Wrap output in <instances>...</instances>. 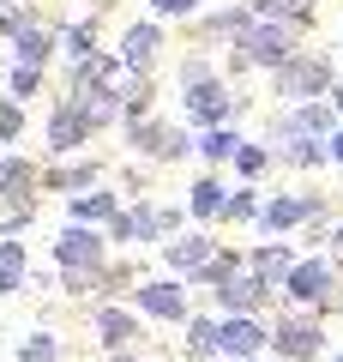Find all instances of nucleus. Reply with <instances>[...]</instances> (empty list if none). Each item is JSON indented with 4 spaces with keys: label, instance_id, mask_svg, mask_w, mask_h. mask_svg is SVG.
Instances as JSON below:
<instances>
[{
    "label": "nucleus",
    "instance_id": "1",
    "mask_svg": "<svg viewBox=\"0 0 343 362\" xmlns=\"http://www.w3.org/2000/svg\"><path fill=\"white\" fill-rule=\"evenodd\" d=\"M193 230L187 218V199H163V194H145V199H127V211L109 223V242L121 254H157L169 235Z\"/></svg>",
    "mask_w": 343,
    "mask_h": 362
},
{
    "label": "nucleus",
    "instance_id": "2",
    "mask_svg": "<svg viewBox=\"0 0 343 362\" xmlns=\"http://www.w3.org/2000/svg\"><path fill=\"white\" fill-rule=\"evenodd\" d=\"M175 115L187 121L193 133L205 127H229V121H247L253 115V97H247L235 78H199V85H175Z\"/></svg>",
    "mask_w": 343,
    "mask_h": 362
},
{
    "label": "nucleus",
    "instance_id": "3",
    "mask_svg": "<svg viewBox=\"0 0 343 362\" xmlns=\"http://www.w3.org/2000/svg\"><path fill=\"white\" fill-rule=\"evenodd\" d=\"M343 78V61H337V49H313L307 42L295 61H283L277 73H265V85H271V103H313V97H331V85Z\"/></svg>",
    "mask_w": 343,
    "mask_h": 362
},
{
    "label": "nucleus",
    "instance_id": "4",
    "mask_svg": "<svg viewBox=\"0 0 343 362\" xmlns=\"http://www.w3.org/2000/svg\"><path fill=\"white\" fill-rule=\"evenodd\" d=\"M133 308L145 314L151 326H163V332H181V326L199 314V284H187V278H175V272H145L139 290H133Z\"/></svg>",
    "mask_w": 343,
    "mask_h": 362
},
{
    "label": "nucleus",
    "instance_id": "5",
    "mask_svg": "<svg viewBox=\"0 0 343 362\" xmlns=\"http://www.w3.org/2000/svg\"><path fill=\"white\" fill-rule=\"evenodd\" d=\"M271 356L277 362H331V326L313 308H289L283 302L271 314Z\"/></svg>",
    "mask_w": 343,
    "mask_h": 362
},
{
    "label": "nucleus",
    "instance_id": "6",
    "mask_svg": "<svg viewBox=\"0 0 343 362\" xmlns=\"http://www.w3.org/2000/svg\"><path fill=\"white\" fill-rule=\"evenodd\" d=\"M337 296H343V278H337V254H325V247H307L301 259H295V272L283 278V302L289 308H313V314H337Z\"/></svg>",
    "mask_w": 343,
    "mask_h": 362
},
{
    "label": "nucleus",
    "instance_id": "7",
    "mask_svg": "<svg viewBox=\"0 0 343 362\" xmlns=\"http://www.w3.org/2000/svg\"><path fill=\"white\" fill-rule=\"evenodd\" d=\"M85 332L102 356H121V350H151V320H145L133 302H90L85 308Z\"/></svg>",
    "mask_w": 343,
    "mask_h": 362
},
{
    "label": "nucleus",
    "instance_id": "8",
    "mask_svg": "<svg viewBox=\"0 0 343 362\" xmlns=\"http://www.w3.org/2000/svg\"><path fill=\"white\" fill-rule=\"evenodd\" d=\"M102 133L85 121V109L66 97V90H54L49 103H42V157H78V151H90Z\"/></svg>",
    "mask_w": 343,
    "mask_h": 362
},
{
    "label": "nucleus",
    "instance_id": "9",
    "mask_svg": "<svg viewBox=\"0 0 343 362\" xmlns=\"http://www.w3.org/2000/svg\"><path fill=\"white\" fill-rule=\"evenodd\" d=\"M223 230H205V223H193V230H181V235H169L163 247H157V266L163 272H175V278H187V284H199L205 272H211V259L223 254Z\"/></svg>",
    "mask_w": 343,
    "mask_h": 362
},
{
    "label": "nucleus",
    "instance_id": "10",
    "mask_svg": "<svg viewBox=\"0 0 343 362\" xmlns=\"http://www.w3.org/2000/svg\"><path fill=\"white\" fill-rule=\"evenodd\" d=\"M114 181V163L97 151H78V157H42V199H73Z\"/></svg>",
    "mask_w": 343,
    "mask_h": 362
},
{
    "label": "nucleus",
    "instance_id": "11",
    "mask_svg": "<svg viewBox=\"0 0 343 362\" xmlns=\"http://www.w3.org/2000/svg\"><path fill=\"white\" fill-rule=\"evenodd\" d=\"M337 109H331V97H313V103H271L265 109V139H331L337 133Z\"/></svg>",
    "mask_w": 343,
    "mask_h": 362
},
{
    "label": "nucleus",
    "instance_id": "12",
    "mask_svg": "<svg viewBox=\"0 0 343 362\" xmlns=\"http://www.w3.org/2000/svg\"><path fill=\"white\" fill-rule=\"evenodd\" d=\"M121 247L109 242V230H90V223H61L49 235V266L54 272H85V266H109Z\"/></svg>",
    "mask_w": 343,
    "mask_h": 362
},
{
    "label": "nucleus",
    "instance_id": "13",
    "mask_svg": "<svg viewBox=\"0 0 343 362\" xmlns=\"http://www.w3.org/2000/svg\"><path fill=\"white\" fill-rule=\"evenodd\" d=\"M109 49L121 54L127 73H157V66H163V49H169V25L151 18V13H139V18H127V25L114 30Z\"/></svg>",
    "mask_w": 343,
    "mask_h": 362
},
{
    "label": "nucleus",
    "instance_id": "14",
    "mask_svg": "<svg viewBox=\"0 0 343 362\" xmlns=\"http://www.w3.org/2000/svg\"><path fill=\"white\" fill-rule=\"evenodd\" d=\"M235 49H241L247 61L259 66V78H265V73H277L283 61H295V54L307 49V37H301L295 25H277V18H253V30L235 37Z\"/></svg>",
    "mask_w": 343,
    "mask_h": 362
},
{
    "label": "nucleus",
    "instance_id": "15",
    "mask_svg": "<svg viewBox=\"0 0 343 362\" xmlns=\"http://www.w3.org/2000/svg\"><path fill=\"white\" fill-rule=\"evenodd\" d=\"M205 308H217V314H277L283 308V290L277 284H265L259 272H235L229 284H217V290H205Z\"/></svg>",
    "mask_w": 343,
    "mask_h": 362
},
{
    "label": "nucleus",
    "instance_id": "16",
    "mask_svg": "<svg viewBox=\"0 0 343 362\" xmlns=\"http://www.w3.org/2000/svg\"><path fill=\"white\" fill-rule=\"evenodd\" d=\"M253 18L259 13L247 6V0H217V6H205V13L187 25V42H193V49H229L235 37L253 30Z\"/></svg>",
    "mask_w": 343,
    "mask_h": 362
},
{
    "label": "nucleus",
    "instance_id": "17",
    "mask_svg": "<svg viewBox=\"0 0 343 362\" xmlns=\"http://www.w3.org/2000/svg\"><path fill=\"white\" fill-rule=\"evenodd\" d=\"M229 194H235V175H229V169H193L187 187H181V199H187V218L205 223V230H223Z\"/></svg>",
    "mask_w": 343,
    "mask_h": 362
},
{
    "label": "nucleus",
    "instance_id": "18",
    "mask_svg": "<svg viewBox=\"0 0 343 362\" xmlns=\"http://www.w3.org/2000/svg\"><path fill=\"white\" fill-rule=\"evenodd\" d=\"M175 127H181V115H163V109H157V115H145V121H121V145H127V157H145V163L163 169Z\"/></svg>",
    "mask_w": 343,
    "mask_h": 362
},
{
    "label": "nucleus",
    "instance_id": "19",
    "mask_svg": "<svg viewBox=\"0 0 343 362\" xmlns=\"http://www.w3.org/2000/svg\"><path fill=\"white\" fill-rule=\"evenodd\" d=\"M301 235H259V242H247V272H259L265 284L283 290V278L295 272V259H301Z\"/></svg>",
    "mask_w": 343,
    "mask_h": 362
},
{
    "label": "nucleus",
    "instance_id": "20",
    "mask_svg": "<svg viewBox=\"0 0 343 362\" xmlns=\"http://www.w3.org/2000/svg\"><path fill=\"white\" fill-rule=\"evenodd\" d=\"M271 356V320L265 314H223V362Z\"/></svg>",
    "mask_w": 343,
    "mask_h": 362
},
{
    "label": "nucleus",
    "instance_id": "21",
    "mask_svg": "<svg viewBox=\"0 0 343 362\" xmlns=\"http://www.w3.org/2000/svg\"><path fill=\"white\" fill-rule=\"evenodd\" d=\"M121 78H127V66L114 49H97L85 61H61V90H102V85L121 90Z\"/></svg>",
    "mask_w": 343,
    "mask_h": 362
},
{
    "label": "nucleus",
    "instance_id": "22",
    "mask_svg": "<svg viewBox=\"0 0 343 362\" xmlns=\"http://www.w3.org/2000/svg\"><path fill=\"white\" fill-rule=\"evenodd\" d=\"M66 206V223H90V230H109L121 211H127V194L114 187V181H102V187H90V194H73L61 199Z\"/></svg>",
    "mask_w": 343,
    "mask_h": 362
},
{
    "label": "nucleus",
    "instance_id": "23",
    "mask_svg": "<svg viewBox=\"0 0 343 362\" xmlns=\"http://www.w3.org/2000/svg\"><path fill=\"white\" fill-rule=\"evenodd\" d=\"M37 290V254L25 235H0V296H30Z\"/></svg>",
    "mask_w": 343,
    "mask_h": 362
},
{
    "label": "nucleus",
    "instance_id": "24",
    "mask_svg": "<svg viewBox=\"0 0 343 362\" xmlns=\"http://www.w3.org/2000/svg\"><path fill=\"white\" fill-rule=\"evenodd\" d=\"M181 362H223V314L199 308L181 326Z\"/></svg>",
    "mask_w": 343,
    "mask_h": 362
},
{
    "label": "nucleus",
    "instance_id": "25",
    "mask_svg": "<svg viewBox=\"0 0 343 362\" xmlns=\"http://www.w3.org/2000/svg\"><path fill=\"white\" fill-rule=\"evenodd\" d=\"M6 54L13 61H25V66H61V18H42V25H30L25 37H13L6 42Z\"/></svg>",
    "mask_w": 343,
    "mask_h": 362
},
{
    "label": "nucleus",
    "instance_id": "26",
    "mask_svg": "<svg viewBox=\"0 0 343 362\" xmlns=\"http://www.w3.org/2000/svg\"><path fill=\"white\" fill-rule=\"evenodd\" d=\"M109 49V30H102V13H66L61 18V61H85V54Z\"/></svg>",
    "mask_w": 343,
    "mask_h": 362
},
{
    "label": "nucleus",
    "instance_id": "27",
    "mask_svg": "<svg viewBox=\"0 0 343 362\" xmlns=\"http://www.w3.org/2000/svg\"><path fill=\"white\" fill-rule=\"evenodd\" d=\"M0 199H42V157L0 151Z\"/></svg>",
    "mask_w": 343,
    "mask_h": 362
},
{
    "label": "nucleus",
    "instance_id": "28",
    "mask_svg": "<svg viewBox=\"0 0 343 362\" xmlns=\"http://www.w3.org/2000/svg\"><path fill=\"white\" fill-rule=\"evenodd\" d=\"M277 145V139H271ZM277 169H289V175H325L331 169V139H283L277 145Z\"/></svg>",
    "mask_w": 343,
    "mask_h": 362
},
{
    "label": "nucleus",
    "instance_id": "29",
    "mask_svg": "<svg viewBox=\"0 0 343 362\" xmlns=\"http://www.w3.org/2000/svg\"><path fill=\"white\" fill-rule=\"evenodd\" d=\"M241 145H247L241 121H229V127H205L199 133V169H235Z\"/></svg>",
    "mask_w": 343,
    "mask_h": 362
},
{
    "label": "nucleus",
    "instance_id": "30",
    "mask_svg": "<svg viewBox=\"0 0 343 362\" xmlns=\"http://www.w3.org/2000/svg\"><path fill=\"white\" fill-rule=\"evenodd\" d=\"M163 109V85H157V73H127L121 78V121H145Z\"/></svg>",
    "mask_w": 343,
    "mask_h": 362
},
{
    "label": "nucleus",
    "instance_id": "31",
    "mask_svg": "<svg viewBox=\"0 0 343 362\" xmlns=\"http://www.w3.org/2000/svg\"><path fill=\"white\" fill-rule=\"evenodd\" d=\"M61 356H66V332L49 326V320H37L30 332H18V344H13V362H61Z\"/></svg>",
    "mask_w": 343,
    "mask_h": 362
},
{
    "label": "nucleus",
    "instance_id": "32",
    "mask_svg": "<svg viewBox=\"0 0 343 362\" xmlns=\"http://www.w3.org/2000/svg\"><path fill=\"white\" fill-rule=\"evenodd\" d=\"M259 18H277V25H295L301 37L319 30V0H247Z\"/></svg>",
    "mask_w": 343,
    "mask_h": 362
},
{
    "label": "nucleus",
    "instance_id": "33",
    "mask_svg": "<svg viewBox=\"0 0 343 362\" xmlns=\"http://www.w3.org/2000/svg\"><path fill=\"white\" fill-rule=\"evenodd\" d=\"M271 169H277V145L259 133V139H247V145H241V157H235V169H229V175H235V181H253V187H265Z\"/></svg>",
    "mask_w": 343,
    "mask_h": 362
},
{
    "label": "nucleus",
    "instance_id": "34",
    "mask_svg": "<svg viewBox=\"0 0 343 362\" xmlns=\"http://www.w3.org/2000/svg\"><path fill=\"white\" fill-rule=\"evenodd\" d=\"M0 90H6V97H18V103H37V97H49V66L6 61V73H0Z\"/></svg>",
    "mask_w": 343,
    "mask_h": 362
},
{
    "label": "nucleus",
    "instance_id": "35",
    "mask_svg": "<svg viewBox=\"0 0 343 362\" xmlns=\"http://www.w3.org/2000/svg\"><path fill=\"white\" fill-rule=\"evenodd\" d=\"M259 211H265V187H253V181H235L229 211H223V230H259Z\"/></svg>",
    "mask_w": 343,
    "mask_h": 362
},
{
    "label": "nucleus",
    "instance_id": "36",
    "mask_svg": "<svg viewBox=\"0 0 343 362\" xmlns=\"http://www.w3.org/2000/svg\"><path fill=\"white\" fill-rule=\"evenodd\" d=\"M139 278H145L139 254H114L109 266H102V284H109V302H133V290H139Z\"/></svg>",
    "mask_w": 343,
    "mask_h": 362
},
{
    "label": "nucleus",
    "instance_id": "37",
    "mask_svg": "<svg viewBox=\"0 0 343 362\" xmlns=\"http://www.w3.org/2000/svg\"><path fill=\"white\" fill-rule=\"evenodd\" d=\"M54 296H66V302H109V284H102V266H85V272H61V290Z\"/></svg>",
    "mask_w": 343,
    "mask_h": 362
},
{
    "label": "nucleus",
    "instance_id": "38",
    "mask_svg": "<svg viewBox=\"0 0 343 362\" xmlns=\"http://www.w3.org/2000/svg\"><path fill=\"white\" fill-rule=\"evenodd\" d=\"M25 139H30V103L0 90V151H18Z\"/></svg>",
    "mask_w": 343,
    "mask_h": 362
},
{
    "label": "nucleus",
    "instance_id": "39",
    "mask_svg": "<svg viewBox=\"0 0 343 362\" xmlns=\"http://www.w3.org/2000/svg\"><path fill=\"white\" fill-rule=\"evenodd\" d=\"M42 0H6V6H0V42H13V37H25L30 25H42Z\"/></svg>",
    "mask_w": 343,
    "mask_h": 362
},
{
    "label": "nucleus",
    "instance_id": "40",
    "mask_svg": "<svg viewBox=\"0 0 343 362\" xmlns=\"http://www.w3.org/2000/svg\"><path fill=\"white\" fill-rule=\"evenodd\" d=\"M42 218V199H0V235H30Z\"/></svg>",
    "mask_w": 343,
    "mask_h": 362
},
{
    "label": "nucleus",
    "instance_id": "41",
    "mask_svg": "<svg viewBox=\"0 0 343 362\" xmlns=\"http://www.w3.org/2000/svg\"><path fill=\"white\" fill-rule=\"evenodd\" d=\"M223 73V54H211V49H187L175 61V85H199V78H217Z\"/></svg>",
    "mask_w": 343,
    "mask_h": 362
},
{
    "label": "nucleus",
    "instance_id": "42",
    "mask_svg": "<svg viewBox=\"0 0 343 362\" xmlns=\"http://www.w3.org/2000/svg\"><path fill=\"white\" fill-rule=\"evenodd\" d=\"M151 169L157 163H145V157H121V163H114V187H121L127 199H145L151 194Z\"/></svg>",
    "mask_w": 343,
    "mask_h": 362
},
{
    "label": "nucleus",
    "instance_id": "43",
    "mask_svg": "<svg viewBox=\"0 0 343 362\" xmlns=\"http://www.w3.org/2000/svg\"><path fill=\"white\" fill-rule=\"evenodd\" d=\"M235 272H247V247H235V242H229L223 254L211 259V272H205V278H199V296H205V290H217V284H229Z\"/></svg>",
    "mask_w": 343,
    "mask_h": 362
},
{
    "label": "nucleus",
    "instance_id": "44",
    "mask_svg": "<svg viewBox=\"0 0 343 362\" xmlns=\"http://www.w3.org/2000/svg\"><path fill=\"white\" fill-rule=\"evenodd\" d=\"M139 6H145L151 18H163V25H193L211 0H139Z\"/></svg>",
    "mask_w": 343,
    "mask_h": 362
},
{
    "label": "nucleus",
    "instance_id": "45",
    "mask_svg": "<svg viewBox=\"0 0 343 362\" xmlns=\"http://www.w3.org/2000/svg\"><path fill=\"white\" fill-rule=\"evenodd\" d=\"M253 73H259V66L247 61V54L235 49V42H229V49H223V78H235V85H241V78H253Z\"/></svg>",
    "mask_w": 343,
    "mask_h": 362
},
{
    "label": "nucleus",
    "instance_id": "46",
    "mask_svg": "<svg viewBox=\"0 0 343 362\" xmlns=\"http://www.w3.org/2000/svg\"><path fill=\"white\" fill-rule=\"evenodd\" d=\"M325 254H337V259H343V211L325 223Z\"/></svg>",
    "mask_w": 343,
    "mask_h": 362
},
{
    "label": "nucleus",
    "instance_id": "47",
    "mask_svg": "<svg viewBox=\"0 0 343 362\" xmlns=\"http://www.w3.org/2000/svg\"><path fill=\"white\" fill-rule=\"evenodd\" d=\"M102 362H163L157 350H121V356H102Z\"/></svg>",
    "mask_w": 343,
    "mask_h": 362
},
{
    "label": "nucleus",
    "instance_id": "48",
    "mask_svg": "<svg viewBox=\"0 0 343 362\" xmlns=\"http://www.w3.org/2000/svg\"><path fill=\"white\" fill-rule=\"evenodd\" d=\"M331 169H343V121H337V133H331Z\"/></svg>",
    "mask_w": 343,
    "mask_h": 362
},
{
    "label": "nucleus",
    "instance_id": "49",
    "mask_svg": "<svg viewBox=\"0 0 343 362\" xmlns=\"http://www.w3.org/2000/svg\"><path fill=\"white\" fill-rule=\"evenodd\" d=\"M331 109H337V115H343V78H337V85H331Z\"/></svg>",
    "mask_w": 343,
    "mask_h": 362
},
{
    "label": "nucleus",
    "instance_id": "50",
    "mask_svg": "<svg viewBox=\"0 0 343 362\" xmlns=\"http://www.w3.org/2000/svg\"><path fill=\"white\" fill-rule=\"evenodd\" d=\"M331 49H337V61H343V25H337V37H331Z\"/></svg>",
    "mask_w": 343,
    "mask_h": 362
},
{
    "label": "nucleus",
    "instance_id": "51",
    "mask_svg": "<svg viewBox=\"0 0 343 362\" xmlns=\"http://www.w3.org/2000/svg\"><path fill=\"white\" fill-rule=\"evenodd\" d=\"M331 362H343V350H331Z\"/></svg>",
    "mask_w": 343,
    "mask_h": 362
},
{
    "label": "nucleus",
    "instance_id": "52",
    "mask_svg": "<svg viewBox=\"0 0 343 362\" xmlns=\"http://www.w3.org/2000/svg\"><path fill=\"white\" fill-rule=\"evenodd\" d=\"M337 320H343V296H337Z\"/></svg>",
    "mask_w": 343,
    "mask_h": 362
},
{
    "label": "nucleus",
    "instance_id": "53",
    "mask_svg": "<svg viewBox=\"0 0 343 362\" xmlns=\"http://www.w3.org/2000/svg\"><path fill=\"white\" fill-rule=\"evenodd\" d=\"M253 362H277V356H253Z\"/></svg>",
    "mask_w": 343,
    "mask_h": 362
},
{
    "label": "nucleus",
    "instance_id": "54",
    "mask_svg": "<svg viewBox=\"0 0 343 362\" xmlns=\"http://www.w3.org/2000/svg\"><path fill=\"white\" fill-rule=\"evenodd\" d=\"M337 278H343V259H337Z\"/></svg>",
    "mask_w": 343,
    "mask_h": 362
},
{
    "label": "nucleus",
    "instance_id": "55",
    "mask_svg": "<svg viewBox=\"0 0 343 362\" xmlns=\"http://www.w3.org/2000/svg\"><path fill=\"white\" fill-rule=\"evenodd\" d=\"M0 6H6V0H0Z\"/></svg>",
    "mask_w": 343,
    "mask_h": 362
}]
</instances>
